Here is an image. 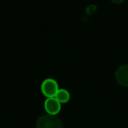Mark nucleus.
<instances>
[{"label":"nucleus","instance_id":"1","mask_svg":"<svg viewBox=\"0 0 128 128\" xmlns=\"http://www.w3.org/2000/svg\"><path fill=\"white\" fill-rule=\"evenodd\" d=\"M36 128H63V126L58 117L48 114L42 116L38 119Z\"/></svg>","mask_w":128,"mask_h":128},{"label":"nucleus","instance_id":"2","mask_svg":"<svg viewBox=\"0 0 128 128\" xmlns=\"http://www.w3.org/2000/svg\"><path fill=\"white\" fill-rule=\"evenodd\" d=\"M58 91V85L53 79H46L41 84V92L47 98H54Z\"/></svg>","mask_w":128,"mask_h":128},{"label":"nucleus","instance_id":"3","mask_svg":"<svg viewBox=\"0 0 128 128\" xmlns=\"http://www.w3.org/2000/svg\"><path fill=\"white\" fill-rule=\"evenodd\" d=\"M44 108L49 115L56 116L61 110V104L55 98H49L44 103Z\"/></svg>","mask_w":128,"mask_h":128},{"label":"nucleus","instance_id":"4","mask_svg":"<svg viewBox=\"0 0 128 128\" xmlns=\"http://www.w3.org/2000/svg\"><path fill=\"white\" fill-rule=\"evenodd\" d=\"M116 80L122 86L128 87V64L120 66L116 71Z\"/></svg>","mask_w":128,"mask_h":128},{"label":"nucleus","instance_id":"5","mask_svg":"<svg viewBox=\"0 0 128 128\" xmlns=\"http://www.w3.org/2000/svg\"><path fill=\"white\" fill-rule=\"evenodd\" d=\"M70 94L65 89H58L56 96L54 97L60 104H65L70 100Z\"/></svg>","mask_w":128,"mask_h":128},{"label":"nucleus","instance_id":"6","mask_svg":"<svg viewBox=\"0 0 128 128\" xmlns=\"http://www.w3.org/2000/svg\"><path fill=\"white\" fill-rule=\"evenodd\" d=\"M112 2H114V3H116V4H121V3H122L124 0H111Z\"/></svg>","mask_w":128,"mask_h":128}]
</instances>
